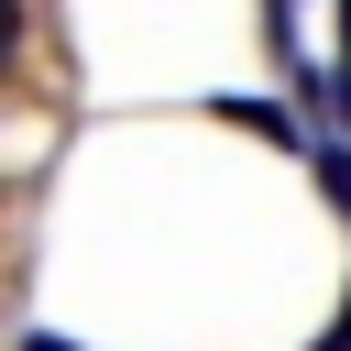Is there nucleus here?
<instances>
[{"label": "nucleus", "mask_w": 351, "mask_h": 351, "mask_svg": "<svg viewBox=\"0 0 351 351\" xmlns=\"http://www.w3.org/2000/svg\"><path fill=\"white\" fill-rule=\"evenodd\" d=\"M318 351H351V296H340V318L318 329Z\"/></svg>", "instance_id": "20e7f679"}, {"label": "nucleus", "mask_w": 351, "mask_h": 351, "mask_svg": "<svg viewBox=\"0 0 351 351\" xmlns=\"http://www.w3.org/2000/svg\"><path fill=\"white\" fill-rule=\"evenodd\" d=\"M274 11H285V0H274Z\"/></svg>", "instance_id": "423d86ee"}, {"label": "nucleus", "mask_w": 351, "mask_h": 351, "mask_svg": "<svg viewBox=\"0 0 351 351\" xmlns=\"http://www.w3.org/2000/svg\"><path fill=\"white\" fill-rule=\"evenodd\" d=\"M22 55H33V0H0V88L22 77Z\"/></svg>", "instance_id": "f03ea898"}, {"label": "nucleus", "mask_w": 351, "mask_h": 351, "mask_svg": "<svg viewBox=\"0 0 351 351\" xmlns=\"http://www.w3.org/2000/svg\"><path fill=\"white\" fill-rule=\"evenodd\" d=\"M318 110L351 121V0H340V55H329V77H318Z\"/></svg>", "instance_id": "f257e3e1"}, {"label": "nucleus", "mask_w": 351, "mask_h": 351, "mask_svg": "<svg viewBox=\"0 0 351 351\" xmlns=\"http://www.w3.org/2000/svg\"><path fill=\"white\" fill-rule=\"evenodd\" d=\"M22 351H77V340H55V329H33V340H22Z\"/></svg>", "instance_id": "39448f33"}, {"label": "nucleus", "mask_w": 351, "mask_h": 351, "mask_svg": "<svg viewBox=\"0 0 351 351\" xmlns=\"http://www.w3.org/2000/svg\"><path fill=\"white\" fill-rule=\"evenodd\" d=\"M318 176H329V208H351V143H340V154H329Z\"/></svg>", "instance_id": "7ed1b4c3"}]
</instances>
